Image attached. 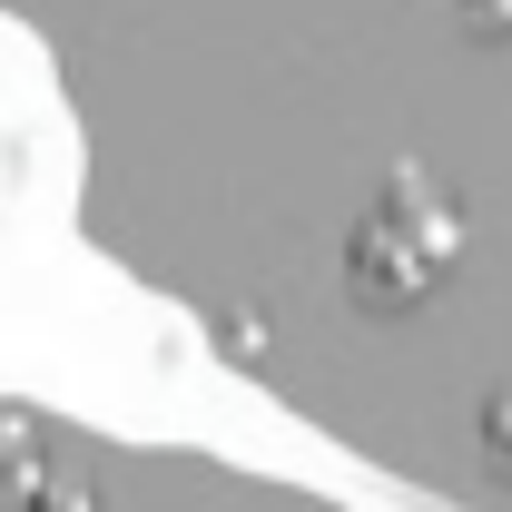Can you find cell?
I'll return each instance as SVG.
<instances>
[{
	"mask_svg": "<svg viewBox=\"0 0 512 512\" xmlns=\"http://www.w3.org/2000/svg\"><path fill=\"white\" fill-rule=\"evenodd\" d=\"M493 434H503V444H512V404H503V414H493ZM503 463H512V453H503Z\"/></svg>",
	"mask_w": 512,
	"mask_h": 512,
	"instance_id": "cell-1",
	"label": "cell"
}]
</instances>
